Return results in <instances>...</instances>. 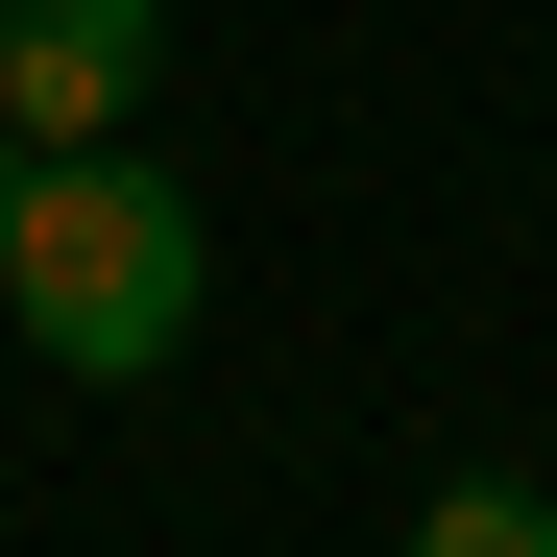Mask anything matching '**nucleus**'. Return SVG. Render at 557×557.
<instances>
[{
	"mask_svg": "<svg viewBox=\"0 0 557 557\" xmlns=\"http://www.w3.org/2000/svg\"><path fill=\"white\" fill-rule=\"evenodd\" d=\"M0 315H25L73 388H146V363L219 315L195 170H146V146H25V170H0Z\"/></svg>",
	"mask_w": 557,
	"mask_h": 557,
	"instance_id": "nucleus-1",
	"label": "nucleus"
},
{
	"mask_svg": "<svg viewBox=\"0 0 557 557\" xmlns=\"http://www.w3.org/2000/svg\"><path fill=\"white\" fill-rule=\"evenodd\" d=\"M170 73V0H0V122L25 146H122Z\"/></svg>",
	"mask_w": 557,
	"mask_h": 557,
	"instance_id": "nucleus-2",
	"label": "nucleus"
},
{
	"mask_svg": "<svg viewBox=\"0 0 557 557\" xmlns=\"http://www.w3.org/2000/svg\"><path fill=\"white\" fill-rule=\"evenodd\" d=\"M412 557H557V509H533V485H436V509H412Z\"/></svg>",
	"mask_w": 557,
	"mask_h": 557,
	"instance_id": "nucleus-3",
	"label": "nucleus"
},
{
	"mask_svg": "<svg viewBox=\"0 0 557 557\" xmlns=\"http://www.w3.org/2000/svg\"><path fill=\"white\" fill-rule=\"evenodd\" d=\"M0 170H25V122H0Z\"/></svg>",
	"mask_w": 557,
	"mask_h": 557,
	"instance_id": "nucleus-4",
	"label": "nucleus"
}]
</instances>
